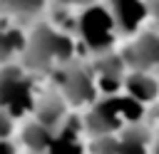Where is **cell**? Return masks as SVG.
<instances>
[{
    "label": "cell",
    "mask_w": 159,
    "mask_h": 154,
    "mask_svg": "<svg viewBox=\"0 0 159 154\" xmlns=\"http://www.w3.org/2000/svg\"><path fill=\"white\" fill-rule=\"evenodd\" d=\"M52 134L55 132L50 127L40 124L37 119L22 124V144L27 147V152H45L47 154V149L52 144Z\"/></svg>",
    "instance_id": "14"
},
{
    "label": "cell",
    "mask_w": 159,
    "mask_h": 154,
    "mask_svg": "<svg viewBox=\"0 0 159 154\" xmlns=\"http://www.w3.org/2000/svg\"><path fill=\"white\" fill-rule=\"evenodd\" d=\"M32 117H35L40 124H45V127H50V129L55 132V129L62 127V122L67 119V99H65L60 92L42 94V97H37V104H35V109H32Z\"/></svg>",
    "instance_id": "10"
},
{
    "label": "cell",
    "mask_w": 159,
    "mask_h": 154,
    "mask_svg": "<svg viewBox=\"0 0 159 154\" xmlns=\"http://www.w3.org/2000/svg\"><path fill=\"white\" fill-rule=\"evenodd\" d=\"M154 154H159V139H157V144H154Z\"/></svg>",
    "instance_id": "21"
},
{
    "label": "cell",
    "mask_w": 159,
    "mask_h": 154,
    "mask_svg": "<svg viewBox=\"0 0 159 154\" xmlns=\"http://www.w3.org/2000/svg\"><path fill=\"white\" fill-rule=\"evenodd\" d=\"M12 129H15V119L0 107V139H10Z\"/></svg>",
    "instance_id": "17"
},
{
    "label": "cell",
    "mask_w": 159,
    "mask_h": 154,
    "mask_svg": "<svg viewBox=\"0 0 159 154\" xmlns=\"http://www.w3.org/2000/svg\"><path fill=\"white\" fill-rule=\"evenodd\" d=\"M25 45H27V35L15 22H10V17H5L0 22V65L15 62L17 57H22Z\"/></svg>",
    "instance_id": "12"
},
{
    "label": "cell",
    "mask_w": 159,
    "mask_h": 154,
    "mask_svg": "<svg viewBox=\"0 0 159 154\" xmlns=\"http://www.w3.org/2000/svg\"><path fill=\"white\" fill-rule=\"evenodd\" d=\"M47 0H0V12H5L7 17H37L42 12Z\"/></svg>",
    "instance_id": "15"
},
{
    "label": "cell",
    "mask_w": 159,
    "mask_h": 154,
    "mask_svg": "<svg viewBox=\"0 0 159 154\" xmlns=\"http://www.w3.org/2000/svg\"><path fill=\"white\" fill-rule=\"evenodd\" d=\"M124 92L142 104H152L159 97V79L147 70H132L129 75H124Z\"/></svg>",
    "instance_id": "11"
},
{
    "label": "cell",
    "mask_w": 159,
    "mask_h": 154,
    "mask_svg": "<svg viewBox=\"0 0 159 154\" xmlns=\"http://www.w3.org/2000/svg\"><path fill=\"white\" fill-rule=\"evenodd\" d=\"M37 97L40 94L35 89V79L25 72V67L17 62L0 65V107L12 119L32 114Z\"/></svg>",
    "instance_id": "3"
},
{
    "label": "cell",
    "mask_w": 159,
    "mask_h": 154,
    "mask_svg": "<svg viewBox=\"0 0 159 154\" xmlns=\"http://www.w3.org/2000/svg\"><path fill=\"white\" fill-rule=\"evenodd\" d=\"M75 57V40L70 32L57 30L55 25H37L27 35V45L22 52L25 67L30 70H57Z\"/></svg>",
    "instance_id": "1"
},
{
    "label": "cell",
    "mask_w": 159,
    "mask_h": 154,
    "mask_svg": "<svg viewBox=\"0 0 159 154\" xmlns=\"http://www.w3.org/2000/svg\"><path fill=\"white\" fill-rule=\"evenodd\" d=\"M0 154H17V149L10 139H0Z\"/></svg>",
    "instance_id": "19"
},
{
    "label": "cell",
    "mask_w": 159,
    "mask_h": 154,
    "mask_svg": "<svg viewBox=\"0 0 159 154\" xmlns=\"http://www.w3.org/2000/svg\"><path fill=\"white\" fill-rule=\"evenodd\" d=\"M55 5H67V7H84V5H89V2H94V0H52Z\"/></svg>",
    "instance_id": "18"
},
{
    "label": "cell",
    "mask_w": 159,
    "mask_h": 154,
    "mask_svg": "<svg viewBox=\"0 0 159 154\" xmlns=\"http://www.w3.org/2000/svg\"><path fill=\"white\" fill-rule=\"evenodd\" d=\"M92 154H117V137L114 134H97L89 144Z\"/></svg>",
    "instance_id": "16"
},
{
    "label": "cell",
    "mask_w": 159,
    "mask_h": 154,
    "mask_svg": "<svg viewBox=\"0 0 159 154\" xmlns=\"http://www.w3.org/2000/svg\"><path fill=\"white\" fill-rule=\"evenodd\" d=\"M149 5V17H154V22L159 25V0H147Z\"/></svg>",
    "instance_id": "20"
},
{
    "label": "cell",
    "mask_w": 159,
    "mask_h": 154,
    "mask_svg": "<svg viewBox=\"0 0 159 154\" xmlns=\"http://www.w3.org/2000/svg\"><path fill=\"white\" fill-rule=\"evenodd\" d=\"M154 117H157V122H159V107H157V109H154Z\"/></svg>",
    "instance_id": "22"
},
{
    "label": "cell",
    "mask_w": 159,
    "mask_h": 154,
    "mask_svg": "<svg viewBox=\"0 0 159 154\" xmlns=\"http://www.w3.org/2000/svg\"><path fill=\"white\" fill-rule=\"evenodd\" d=\"M82 132H84V124L80 119H75V117L67 114V119L62 122V127L55 129L52 144H50L47 154H84Z\"/></svg>",
    "instance_id": "9"
},
{
    "label": "cell",
    "mask_w": 159,
    "mask_h": 154,
    "mask_svg": "<svg viewBox=\"0 0 159 154\" xmlns=\"http://www.w3.org/2000/svg\"><path fill=\"white\" fill-rule=\"evenodd\" d=\"M94 82H97V92L99 94H117L119 89H124V60L122 55H114V52H102L97 55L94 65Z\"/></svg>",
    "instance_id": "6"
},
{
    "label": "cell",
    "mask_w": 159,
    "mask_h": 154,
    "mask_svg": "<svg viewBox=\"0 0 159 154\" xmlns=\"http://www.w3.org/2000/svg\"><path fill=\"white\" fill-rule=\"evenodd\" d=\"M27 154H45V152H27Z\"/></svg>",
    "instance_id": "23"
},
{
    "label": "cell",
    "mask_w": 159,
    "mask_h": 154,
    "mask_svg": "<svg viewBox=\"0 0 159 154\" xmlns=\"http://www.w3.org/2000/svg\"><path fill=\"white\" fill-rule=\"evenodd\" d=\"M75 32H77L80 42L92 55H102V52L112 50L114 37H117V25H114V17H112L107 5L89 2L80 10Z\"/></svg>",
    "instance_id": "4"
},
{
    "label": "cell",
    "mask_w": 159,
    "mask_h": 154,
    "mask_svg": "<svg viewBox=\"0 0 159 154\" xmlns=\"http://www.w3.org/2000/svg\"><path fill=\"white\" fill-rule=\"evenodd\" d=\"M107 7L114 17V25H117L119 35H134L144 25V20L149 17L147 0H109Z\"/></svg>",
    "instance_id": "8"
},
{
    "label": "cell",
    "mask_w": 159,
    "mask_h": 154,
    "mask_svg": "<svg viewBox=\"0 0 159 154\" xmlns=\"http://www.w3.org/2000/svg\"><path fill=\"white\" fill-rule=\"evenodd\" d=\"M144 117V104L137 102L134 97L124 94H102V99H94L89 112L84 114L82 124L84 132L97 137V134H117L127 124H137Z\"/></svg>",
    "instance_id": "2"
},
{
    "label": "cell",
    "mask_w": 159,
    "mask_h": 154,
    "mask_svg": "<svg viewBox=\"0 0 159 154\" xmlns=\"http://www.w3.org/2000/svg\"><path fill=\"white\" fill-rule=\"evenodd\" d=\"M122 60L132 70H154L159 67V32H142L134 42L122 50Z\"/></svg>",
    "instance_id": "7"
},
{
    "label": "cell",
    "mask_w": 159,
    "mask_h": 154,
    "mask_svg": "<svg viewBox=\"0 0 159 154\" xmlns=\"http://www.w3.org/2000/svg\"><path fill=\"white\" fill-rule=\"evenodd\" d=\"M57 75V87L60 94L67 99V104L72 107H82V104H92L97 99V82H94V70L80 62H67L62 67L55 70Z\"/></svg>",
    "instance_id": "5"
},
{
    "label": "cell",
    "mask_w": 159,
    "mask_h": 154,
    "mask_svg": "<svg viewBox=\"0 0 159 154\" xmlns=\"http://www.w3.org/2000/svg\"><path fill=\"white\" fill-rule=\"evenodd\" d=\"M122 134L117 137V154H147L149 147V129L137 122V124H127L119 129Z\"/></svg>",
    "instance_id": "13"
}]
</instances>
